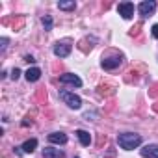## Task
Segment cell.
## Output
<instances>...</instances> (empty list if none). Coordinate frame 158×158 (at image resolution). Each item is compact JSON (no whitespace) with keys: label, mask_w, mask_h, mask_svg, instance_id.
<instances>
[{"label":"cell","mask_w":158,"mask_h":158,"mask_svg":"<svg viewBox=\"0 0 158 158\" xmlns=\"http://www.w3.org/2000/svg\"><path fill=\"white\" fill-rule=\"evenodd\" d=\"M117 143H119L121 149L132 151V149L139 147L141 136H139V134H134V132H125V134H119V136H117Z\"/></svg>","instance_id":"cell-1"},{"label":"cell","mask_w":158,"mask_h":158,"mask_svg":"<svg viewBox=\"0 0 158 158\" xmlns=\"http://www.w3.org/2000/svg\"><path fill=\"white\" fill-rule=\"evenodd\" d=\"M60 99L69 108H73V110H78V108L82 106V99L78 97V95H74V93H71V91H60Z\"/></svg>","instance_id":"cell-2"},{"label":"cell","mask_w":158,"mask_h":158,"mask_svg":"<svg viewBox=\"0 0 158 158\" xmlns=\"http://www.w3.org/2000/svg\"><path fill=\"white\" fill-rule=\"evenodd\" d=\"M154 10H156V2H154V0H145V2H141L138 6V11H139L141 17H149Z\"/></svg>","instance_id":"cell-3"},{"label":"cell","mask_w":158,"mask_h":158,"mask_svg":"<svg viewBox=\"0 0 158 158\" xmlns=\"http://www.w3.org/2000/svg\"><path fill=\"white\" fill-rule=\"evenodd\" d=\"M117 10H119V15L123 19H132L134 17V4L132 2H121Z\"/></svg>","instance_id":"cell-4"},{"label":"cell","mask_w":158,"mask_h":158,"mask_svg":"<svg viewBox=\"0 0 158 158\" xmlns=\"http://www.w3.org/2000/svg\"><path fill=\"white\" fill-rule=\"evenodd\" d=\"M60 82H61V84H69V86H76V88L82 86V80H80V78H78L76 74H71V73L61 74V76H60Z\"/></svg>","instance_id":"cell-5"},{"label":"cell","mask_w":158,"mask_h":158,"mask_svg":"<svg viewBox=\"0 0 158 158\" xmlns=\"http://www.w3.org/2000/svg\"><path fill=\"white\" fill-rule=\"evenodd\" d=\"M54 54H56L58 58L69 56V54H71V45H67V43H58V45H54Z\"/></svg>","instance_id":"cell-6"},{"label":"cell","mask_w":158,"mask_h":158,"mask_svg":"<svg viewBox=\"0 0 158 158\" xmlns=\"http://www.w3.org/2000/svg\"><path fill=\"white\" fill-rule=\"evenodd\" d=\"M139 152L145 158H158V145H145L143 149H139Z\"/></svg>","instance_id":"cell-7"},{"label":"cell","mask_w":158,"mask_h":158,"mask_svg":"<svg viewBox=\"0 0 158 158\" xmlns=\"http://www.w3.org/2000/svg\"><path fill=\"white\" fill-rule=\"evenodd\" d=\"M48 141H50V143L63 145V143H67V136H65L63 132H52V134H48Z\"/></svg>","instance_id":"cell-8"},{"label":"cell","mask_w":158,"mask_h":158,"mask_svg":"<svg viewBox=\"0 0 158 158\" xmlns=\"http://www.w3.org/2000/svg\"><path fill=\"white\" fill-rule=\"evenodd\" d=\"M24 76H26L28 82H35V80H39V76H41V69L39 67H32V69H28L24 73Z\"/></svg>","instance_id":"cell-9"},{"label":"cell","mask_w":158,"mask_h":158,"mask_svg":"<svg viewBox=\"0 0 158 158\" xmlns=\"http://www.w3.org/2000/svg\"><path fill=\"white\" fill-rule=\"evenodd\" d=\"M119 65H121V58H119V56L102 60V67H104V69H115V67H119Z\"/></svg>","instance_id":"cell-10"},{"label":"cell","mask_w":158,"mask_h":158,"mask_svg":"<svg viewBox=\"0 0 158 158\" xmlns=\"http://www.w3.org/2000/svg\"><path fill=\"white\" fill-rule=\"evenodd\" d=\"M43 156H45V158H63V151L54 149V147H47V149L43 151Z\"/></svg>","instance_id":"cell-11"},{"label":"cell","mask_w":158,"mask_h":158,"mask_svg":"<svg viewBox=\"0 0 158 158\" xmlns=\"http://www.w3.org/2000/svg\"><path fill=\"white\" fill-rule=\"evenodd\" d=\"M76 136H78V139H80V143H82L84 147H88V145L91 143V136H89V132H86V130H78Z\"/></svg>","instance_id":"cell-12"},{"label":"cell","mask_w":158,"mask_h":158,"mask_svg":"<svg viewBox=\"0 0 158 158\" xmlns=\"http://www.w3.org/2000/svg\"><path fill=\"white\" fill-rule=\"evenodd\" d=\"M35 147H37V139H28V141H24V143H23V147H21V149H23L24 152H34V151H35Z\"/></svg>","instance_id":"cell-13"},{"label":"cell","mask_w":158,"mask_h":158,"mask_svg":"<svg viewBox=\"0 0 158 158\" xmlns=\"http://www.w3.org/2000/svg\"><path fill=\"white\" fill-rule=\"evenodd\" d=\"M74 0H69V2H58V8L60 10H74Z\"/></svg>","instance_id":"cell-14"},{"label":"cell","mask_w":158,"mask_h":158,"mask_svg":"<svg viewBox=\"0 0 158 158\" xmlns=\"http://www.w3.org/2000/svg\"><path fill=\"white\" fill-rule=\"evenodd\" d=\"M43 26H45V30H50L52 28V19L50 17H45L43 19Z\"/></svg>","instance_id":"cell-15"},{"label":"cell","mask_w":158,"mask_h":158,"mask_svg":"<svg viewBox=\"0 0 158 158\" xmlns=\"http://www.w3.org/2000/svg\"><path fill=\"white\" fill-rule=\"evenodd\" d=\"M19 76H21V71H19V69L15 67V69L11 71V78H13V80H17V78H19Z\"/></svg>","instance_id":"cell-16"},{"label":"cell","mask_w":158,"mask_h":158,"mask_svg":"<svg viewBox=\"0 0 158 158\" xmlns=\"http://www.w3.org/2000/svg\"><path fill=\"white\" fill-rule=\"evenodd\" d=\"M151 32H152V37H156V39H158V24H154Z\"/></svg>","instance_id":"cell-17"},{"label":"cell","mask_w":158,"mask_h":158,"mask_svg":"<svg viewBox=\"0 0 158 158\" xmlns=\"http://www.w3.org/2000/svg\"><path fill=\"white\" fill-rule=\"evenodd\" d=\"M6 43H8V39H6V37H2V50L6 48Z\"/></svg>","instance_id":"cell-18"}]
</instances>
